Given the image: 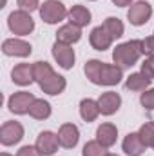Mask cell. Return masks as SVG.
<instances>
[{"instance_id": "obj_1", "label": "cell", "mask_w": 154, "mask_h": 156, "mask_svg": "<svg viewBox=\"0 0 154 156\" xmlns=\"http://www.w3.org/2000/svg\"><path fill=\"white\" fill-rule=\"evenodd\" d=\"M83 71L85 76L96 85H116L123 78V71L120 66H111L100 60H89Z\"/></svg>"}, {"instance_id": "obj_2", "label": "cell", "mask_w": 154, "mask_h": 156, "mask_svg": "<svg viewBox=\"0 0 154 156\" xmlns=\"http://www.w3.org/2000/svg\"><path fill=\"white\" fill-rule=\"evenodd\" d=\"M142 55H143L142 40H131V42L116 45V49L113 51V60H114V64L121 66V67H131L138 62V58Z\"/></svg>"}, {"instance_id": "obj_3", "label": "cell", "mask_w": 154, "mask_h": 156, "mask_svg": "<svg viewBox=\"0 0 154 156\" xmlns=\"http://www.w3.org/2000/svg\"><path fill=\"white\" fill-rule=\"evenodd\" d=\"M7 26L9 29L15 33V35H20V37H26L29 35L33 29H35V20L31 18V15L27 11H13L7 18Z\"/></svg>"}, {"instance_id": "obj_4", "label": "cell", "mask_w": 154, "mask_h": 156, "mask_svg": "<svg viewBox=\"0 0 154 156\" xmlns=\"http://www.w3.org/2000/svg\"><path fill=\"white\" fill-rule=\"evenodd\" d=\"M40 16L47 24H56V22L64 20L65 16H69V11L58 0H45L40 7Z\"/></svg>"}, {"instance_id": "obj_5", "label": "cell", "mask_w": 154, "mask_h": 156, "mask_svg": "<svg viewBox=\"0 0 154 156\" xmlns=\"http://www.w3.org/2000/svg\"><path fill=\"white\" fill-rule=\"evenodd\" d=\"M35 100H37V98L33 96V93L20 91V93H15V94L9 98L7 107H9V111L15 113V115H26V113H29V109H31V105H33Z\"/></svg>"}, {"instance_id": "obj_6", "label": "cell", "mask_w": 154, "mask_h": 156, "mask_svg": "<svg viewBox=\"0 0 154 156\" xmlns=\"http://www.w3.org/2000/svg\"><path fill=\"white\" fill-rule=\"evenodd\" d=\"M151 15H152L151 4L145 2V0H140V2H136V4L131 5V9L127 13V18H129V22L132 26H143L151 18Z\"/></svg>"}, {"instance_id": "obj_7", "label": "cell", "mask_w": 154, "mask_h": 156, "mask_svg": "<svg viewBox=\"0 0 154 156\" xmlns=\"http://www.w3.org/2000/svg\"><path fill=\"white\" fill-rule=\"evenodd\" d=\"M24 138V127L18 122H5L0 127V142L2 145H15Z\"/></svg>"}, {"instance_id": "obj_8", "label": "cell", "mask_w": 154, "mask_h": 156, "mask_svg": "<svg viewBox=\"0 0 154 156\" xmlns=\"http://www.w3.org/2000/svg\"><path fill=\"white\" fill-rule=\"evenodd\" d=\"M53 56L54 60L58 62V66L62 69H71L75 66V51L71 49L69 44H64V42H58L53 45Z\"/></svg>"}, {"instance_id": "obj_9", "label": "cell", "mask_w": 154, "mask_h": 156, "mask_svg": "<svg viewBox=\"0 0 154 156\" xmlns=\"http://www.w3.org/2000/svg\"><path fill=\"white\" fill-rule=\"evenodd\" d=\"M58 134H53L51 131H44L40 133L37 138V147L44 156H51L58 151Z\"/></svg>"}, {"instance_id": "obj_10", "label": "cell", "mask_w": 154, "mask_h": 156, "mask_svg": "<svg viewBox=\"0 0 154 156\" xmlns=\"http://www.w3.org/2000/svg\"><path fill=\"white\" fill-rule=\"evenodd\" d=\"M2 51L7 56H29L31 55V45L27 42H24V40L9 38V40H4Z\"/></svg>"}, {"instance_id": "obj_11", "label": "cell", "mask_w": 154, "mask_h": 156, "mask_svg": "<svg viewBox=\"0 0 154 156\" xmlns=\"http://www.w3.org/2000/svg\"><path fill=\"white\" fill-rule=\"evenodd\" d=\"M78 138H80V133L75 123H64L58 131V142L65 149H73L78 144Z\"/></svg>"}, {"instance_id": "obj_12", "label": "cell", "mask_w": 154, "mask_h": 156, "mask_svg": "<svg viewBox=\"0 0 154 156\" xmlns=\"http://www.w3.org/2000/svg\"><path fill=\"white\" fill-rule=\"evenodd\" d=\"M98 105H100V113L102 115H114L116 111L120 109L121 105V98L118 93H113V91H107L103 93L100 98H98Z\"/></svg>"}, {"instance_id": "obj_13", "label": "cell", "mask_w": 154, "mask_h": 156, "mask_svg": "<svg viewBox=\"0 0 154 156\" xmlns=\"http://www.w3.org/2000/svg\"><path fill=\"white\" fill-rule=\"evenodd\" d=\"M89 42H91V45H93L94 49L105 51V49H109V45L113 44V37L107 33V29H105L103 26H98V27H94V29L91 31Z\"/></svg>"}, {"instance_id": "obj_14", "label": "cell", "mask_w": 154, "mask_h": 156, "mask_svg": "<svg viewBox=\"0 0 154 156\" xmlns=\"http://www.w3.org/2000/svg\"><path fill=\"white\" fill-rule=\"evenodd\" d=\"M11 78L18 85H29L31 82H35L33 66H29V64H18V66H15V69L11 71Z\"/></svg>"}, {"instance_id": "obj_15", "label": "cell", "mask_w": 154, "mask_h": 156, "mask_svg": "<svg viewBox=\"0 0 154 156\" xmlns=\"http://www.w3.org/2000/svg\"><path fill=\"white\" fill-rule=\"evenodd\" d=\"M145 144L142 142L140 134L138 133H129L123 140V151L129 156H140L143 151H145Z\"/></svg>"}, {"instance_id": "obj_16", "label": "cell", "mask_w": 154, "mask_h": 156, "mask_svg": "<svg viewBox=\"0 0 154 156\" xmlns=\"http://www.w3.org/2000/svg\"><path fill=\"white\" fill-rule=\"evenodd\" d=\"M116 138H118V131H116V127L113 123H102L96 131V140L105 147L114 145Z\"/></svg>"}, {"instance_id": "obj_17", "label": "cell", "mask_w": 154, "mask_h": 156, "mask_svg": "<svg viewBox=\"0 0 154 156\" xmlns=\"http://www.w3.org/2000/svg\"><path fill=\"white\" fill-rule=\"evenodd\" d=\"M65 85H67V83H65V78L54 73L53 76H49L45 82L40 83V89H42L44 93H47V94H60V93H64Z\"/></svg>"}, {"instance_id": "obj_18", "label": "cell", "mask_w": 154, "mask_h": 156, "mask_svg": "<svg viewBox=\"0 0 154 156\" xmlns=\"http://www.w3.org/2000/svg\"><path fill=\"white\" fill-rule=\"evenodd\" d=\"M82 38V31L80 27L75 26V24H67V26H62L56 33V40L58 42H64V44H75L78 40Z\"/></svg>"}, {"instance_id": "obj_19", "label": "cell", "mask_w": 154, "mask_h": 156, "mask_svg": "<svg viewBox=\"0 0 154 156\" xmlns=\"http://www.w3.org/2000/svg\"><path fill=\"white\" fill-rule=\"evenodd\" d=\"M91 22V11L83 5H73L69 11V24H75L78 27H83Z\"/></svg>"}, {"instance_id": "obj_20", "label": "cell", "mask_w": 154, "mask_h": 156, "mask_svg": "<svg viewBox=\"0 0 154 156\" xmlns=\"http://www.w3.org/2000/svg\"><path fill=\"white\" fill-rule=\"evenodd\" d=\"M80 115H82V118H83L85 122L96 120L98 115H100V105H98V102H94V100H91V98L82 100V104H80Z\"/></svg>"}, {"instance_id": "obj_21", "label": "cell", "mask_w": 154, "mask_h": 156, "mask_svg": "<svg viewBox=\"0 0 154 156\" xmlns=\"http://www.w3.org/2000/svg\"><path fill=\"white\" fill-rule=\"evenodd\" d=\"M149 85H151V78L145 76L143 73H134L125 82V87L131 89V91H145Z\"/></svg>"}, {"instance_id": "obj_22", "label": "cell", "mask_w": 154, "mask_h": 156, "mask_svg": "<svg viewBox=\"0 0 154 156\" xmlns=\"http://www.w3.org/2000/svg\"><path fill=\"white\" fill-rule=\"evenodd\" d=\"M29 115L35 118V120H45V118H49V115H51V105H49V102L37 98V100L33 102L31 109H29Z\"/></svg>"}, {"instance_id": "obj_23", "label": "cell", "mask_w": 154, "mask_h": 156, "mask_svg": "<svg viewBox=\"0 0 154 156\" xmlns=\"http://www.w3.org/2000/svg\"><path fill=\"white\" fill-rule=\"evenodd\" d=\"M33 71H35V82H38V85L42 82H45L49 76L54 75L53 67H51L47 62H35V64H33Z\"/></svg>"}, {"instance_id": "obj_24", "label": "cell", "mask_w": 154, "mask_h": 156, "mask_svg": "<svg viewBox=\"0 0 154 156\" xmlns=\"http://www.w3.org/2000/svg\"><path fill=\"white\" fill-rule=\"evenodd\" d=\"M103 27H105L107 33L113 37V40L120 38V37L123 35V24H121L118 18H114V16H109V18L103 22Z\"/></svg>"}, {"instance_id": "obj_25", "label": "cell", "mask_w": 154, "mask_h": 156, "mask_svg": "<svg viewBox=\"0 0 154 156\" xmlns=\"http://www.w3.org/2000/svg\"><path fill=\"white\" fill-rule=\"evenodd\" d=\"M105 149H107V147L102 145L98 140H93V142H87V144H85V147H83V156H105L107 154Z\"/></svg>"}, {"instance_id": "obj_26", "label": "cell", "mask_w": 154, "mask_h": 156, "mask_svg": "<svg viewBox=\"0 0 154 156\" xmlns=\"http://www.w3.org/2000/svg\"><path fill=\"white\" fill-rule=\"evenodd\" d=\"M138 134H140L142 142L145 144V147H151V145H152V140H154V123H152V122L143 123V125L140 127Z\"/></svg>"}, {"instance_id": "obj_27", "label": "cell", "mask_w": 154, "mask_h": 156, "mask_svg": "<svg viewBox=\"0 0 154 156\" xmlns=\"http://www.w3.org/2000/svg\"><path fill=\"white\" fill-rule=\"evenodd\" d=\"M142 73L145 76H149L151 80H154V55H149L145 58V62L142 64Z\"/></svg>"}, {"instance_id": "obj_28", "label": "cell", "mask_w": 154, "mask_h": 156, "mask_svg": "<svg viewBox=\"0 0 154 156\" xmlns=\"http://www.w3.org/2000/svg\"><path fill=\"white\" fill-rule=\"evenodd\" d=\"M140 102H142V105H143L145 109L152 111V109H154V89H151V91H145V93L142 94Z\"/></svg>"}, {"instance_id": "obj_29", "label": "cell", "mask_w": 154, "mask_h": 156, "mask_svg": "<svg viewBox=\"0 0 154 156\" xmlns=\"http://www.w3.org/2000/svg\"><path fill=\"white\" fill-rule=\"evenodd\" d=\"M16 2H18V5H20L22 11L31 13V11L38 9V0H16Z\"/></svg>"}, {"instance_id": "obj_30", "label": "cell", "mask_w": 154, "mask_h": 156, "mask_svg": "<svg viewBox=\"0 0 154 156\" xmlns=\"http://www.w3.org/2000/svg\"><path fill=\"white\" fill-rule=\"evenodd\" d=\"M16 156H42V153L38 151V147L35 145H26V147H22L18 153H16Z\"/></svg>"}, {"instance_id": "obj_31", "label": "cell", "mask_w": 154, "mask_h": 156, "mask_svg": "<svg viewBox=\"0 0 154 156\" xmlns=\"http://www.w3.org/2000/svg\"><path fill=\"white\" fill-rule=\"evenodd\" d=\"M142 49H143V55H154V35L142 40Z\"/></svg>"}, {"instance_id": "obj_32", "label": "cell", "mask_w": 154, "mask_h": 156, "mask_svg": "<svg viewBox=\"0 0 154 156\" xmlns=\"http://www.w3.org/2000/svg\"><path fill=\"white\" fill-rule=\"evenodd\" d=\"M113 2H114L116 5H120V7H123V5H129V4H131L132 0H113Z\"/></svg>"}, {"instance_id": "obj_33", "label": "cell", "mask_w": 154, "mask_h": 156, "mask_svg": "<svg viewBox=\"0 0 154 156\" xmlns=\"http://www.w3.org/2000/svg\"><path fill=\"white\" fill-rule=\"evenodd\" d=\"M0 156H11V154H7V153H2V154H0Z\"/></svg>"}, {"instance_id": "obj_34", "label": "cell", "mask_w": 154, "mask_h": 156, "mask_svg": "<svg viewBox=\"0 0 154 156\" xmlns=\"http://www.w3.org/2000/svg\"><path fill=\"white\" fill-rule=\"evenodd\" d=\"M105 156H116V154H109V153H107V154H105Z\"/></svg>"}, {"instance_id": "obj_35", "label": "cell", "mask_w": 154, "mask_h": 156, "mask_svg": "<svg viewBox=\"0 0 154 156\" xmlns=\"http://www.w3.org/2000/svg\"><path fill=\"white\" fill-rule=\"evenodd\" d=\"M151 147H154V140H152V145H151Z\"/></svg>"}]
</instances>
